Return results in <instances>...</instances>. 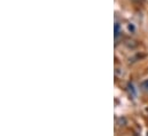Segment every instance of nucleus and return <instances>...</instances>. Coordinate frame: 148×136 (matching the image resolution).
<instances>
[{
    "instance_id": "f257e3e1",
    "label": "nucleus",
    "mask_w": 148,
    "mask_h": 136,
    "mask_svg": "<svg viewBox=\"0 0 148 136\" xmlns=\"http://www.w3.org/2000/svg\"><path fill=\"white\" fill-rule=\"evenodd\" d=\"M117 125L121 126V127L124 126V125H125V118H119V119L117 120Z\"/></svg>"
},
{
    "instance_id": "f03ea898",
    "label": "nucleus",
    "mask_w": 148,
    "mask_h": 136,
    "mask_svg": "<svg viewBox=\"0 0 148 136\" xmlns=\"http://www.w3.org/2000/svg\"><path fill=\"white\" fill-rule=\"evenodd\" d=\"M118 34H119V25L116 23V24H115V37L117 38Z\"/></svg>"
},
{
    "instance_id": "7ed1b4c3",
    "label": "nucleus",
    "mask_w": 148,
    "mask_h": 136,
    "mask_svg": "<svg viewBox=\"0 0 148 136\" xmlns=\"http://www.w3.org/2000/svg\"><path fill=\"white\" fill-rule=\"evenodd\" d=\"M141 87H143L145 90H148V80H145V81L141 84Z\"/></svg>"
}]
</instances>
